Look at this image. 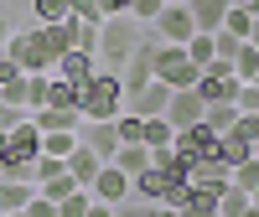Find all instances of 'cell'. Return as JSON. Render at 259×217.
<instances>
[{"label":"cell","instance_id":"obj_10","mask_svg":"<svg viewBox=\"0 0 259 217\" xmlns=\"http://www.w3.org/2000/svg\"><path fill=\"white\" fill-rule=\"evenodd\" d=\"M166 103H171V83H150V88H140V93H130L124 98V114H135V119H161L166 114Z\"/></svg>","mask_w":259,"mask_h":217},{"label":"cell","instance_id":"obj_32","mask_svg":"<svg viewBox=\"0 0 259 217\" xmlns=\"http://www.w3.org/2000/svg\"><path fill=\"white\" fill-rule=\"evenodd\" d=\"M233 186H239V191H249V197L259 191V155H249L244 166H233Z\"/></svg>","mask_w":259,"mask_h":217},{"label":"cell","instance_id":"obj_33","mask_svg":"<svg viewBox=\"0 0 259 217\" xmlns=\"http://www.w3.org/2000/svg\"><path fill=\"white\" fill-rule=\"evenodd\" d=\"M78 150V135H41V155H57V160H68Z\"/></svg>","mask_w":259,"mask_h":217},{"label":"cell","instance_id":"obj_7","mask_svg":"<svg viewBox=\"0 0 259 217\" xmlns=\"http://www.w3.org/2000/svg\"><path fill=\"white\" fill-rule=\"evenodd\" d=\"M239 73H233V62H212V68H202V78H197V98L202 103H233L239 98Z\"/></svg>","mask_w":259,"mask_h":217},{"label":"cell","instance_id":"obj_5","mask_svg":"<svg viewBox=\"0 0 259 217\" xmlns=\"http://www.w3.org/2000/svg\"><path fill=\"white\" fill-rule=\"evenodd\" d=\"M187 186H192V197H207V202H218L223 191L233 186V171H228L218 155H202V160H192V166H187Z\"/></svg>","mask_w":259,"mask_h":217},{"label":"cell","instance_id":"obj_35","mask_svg":"<svg viewBox=\"0 0 259 217\" xmlns=\"http://www.w3.org/2000/svg\"><path fill=\"white\" fill-rule=\"evenodd\" d=\"M187 57L197 62V68H212V36H202V31H197V36L187 41Z\"/></svg>","mask_w":259,"mask_h":217},{"label":"cell","instance_id":"obj_56","mask_svg":"<svg viewBox=\"0 0 259 217\" xmlns=\"http://www.w3.org/2000/svg\"><path fill=\"white\" fill-rule=\"evenodd\" d=\"M99 11H104V0H99Z\"/></svg>","mask_w":259,"mask_h":217},{"label":"cell","instance_id":"obj_58","mask_svg":"<svg viewBox=\"0 0 259 217\" xmlns=\"http://www.w3.org/2000/svg\"><path fill=\"white\" fill-rule=\"evenodd\" d=\"M254 83H259V78H254Z\"/></svg>","mask_w":259,"mask_h":217},{"label":"cell","instance_id":"obj_54","mask_svg":"<svg viewBox=\"0 0 259 217\" xmlns=\"http://www.w3.org/2000/svg\"><path fill=\"white\" fill-rule=\"evenodd\" d=\"M249 217H259V207H249Z\"/></svg>","mask_w":259,"mask_h":217},{"label":"cell","instance_id":"obj_39","mask_svg":"<svg viewBox=\"0 0 259 217\" xmlns=\"http://www.w3.org/2000/svg\"><path fill=\"white\" fill-rule=\"evenodd\" d=\"M166 11V0H130V21H156Z\"/></svg>","mask_w":259,"mask_h":217},{"label":"cell","instance_id":"obj_16","mask_svg":"<svg viewBox=\"0 0 259 217\" xmlns=\"http://www.w3.org/2000/svg\"><path fill=\"white\" fill-rule=\"evenodd\" d=\"M99 171H104V155H99V150H89V145H83L78 140V150H73V155H68V176L83 186V191H89L94 186V176H99Z\"/></svg>","mask_w":259,"mask_h":217},{"label":"cell","instance_id":"obj_1","mask_svg":"<svg viewBox=\"0 0 259 217\" xmlns=\"http://www.w3.org/2000/svg\"><path fill=\"white\" fill-rule=\"evenodd\" d=\"M36 160H41V129L26 114L6 135V150H0V181H31L36 176Z\"/></svg>","mask_w":259,"mask_h":217},{"label":"cell","instance_id":"obj_18","mask_svg":"<svg viewBox=\"0 0 259 217\" xmlns=\"http://www.w3.org/2000/svg\"><path fill=\"white\" fill-rule=\"evenodd\" d=\"M171 186H177V181H171L166 171H156V166H150V171H140V176H135V197H140V202H156V207H166Z\"/></svg>","mask_w":259,"mask_h":217},{"label":"cell","instance_id":"obj_31","mask_svg":"<svg viewBox=\"0 0 259 217\" xmlns=\"http://www.w3.org/2000/svg\"><path fill=\"white\" fill-rule=\"evenodd\" d=\"M47 73H26V114H36L41 103H47Z\"/></svg>","mask_w":259,"mask_h":217},{"label":"cell","instance_id":"obj_49","mask_svg":"<svg viewBox=\"0 0 259 217\" xmlns=\"http://www.w3.org/2000/svg\"><path fill=\"white\" fill-rule=\"evenodd\" d=\"M244 6H249V16H254V21H259V0H244Z\"/></svg>","mask_w":259,"mask_h":217},{"label":"cell","instance_id":"obj_38","mask_svg":"<svg viewBox=\"0 0 259 217\" xmlns=\"http://www.w3.org/2000/svg\"><path fill=\"white\" fill-rule=\"evenodd\" d=\"M114 217H161L156 202H140V197H130L124 207H114Z\"/></svg>","mask_w":259,"mask_h":217},{"label":"cell","instance_id":"obj_52","mask_svg":"<svg viewBox=\"0 0 259 217\" xmlns=\"http://www.w3.org/2000/svg\"><path fill=\"white\" fill-rule=\"evenodd\" d=\"M0 217H26V212H0Z\"/></svg>","mask_w":259,"mask_h":217},{"label":"cell","instance_id":"obj_51","mask_svg":"<svg viewBox=\"0 0 259 217\" xmlns=\"http://www.w3.org/2000/svg\"><path fill=\"white\" fill-rule=\"evenodd\" d=\"M6 135H11V129H0V150H6Z\"/></svg>","mask_w":259,"mask_h":217},{"label":"cell","instance_id":"obj_44","mask_svg":"<svg viewBox=\"0 0 259 217\" xmlns=\"http://www.w3.org/2000/svg\"><path fill=\"white\" fill-rule=\"evenodd\" d=\"M21 119H26V108H11L6 98H0V129H16Z\"/></svg>","mask_w":259,"mask_h":217},{"label":"cell","instance_id":"obj_15","mask_svg":"<svg viewBox=\"0 0 259 217\" xmlns=\"http://www.w3.org/2000/svg\"><path fill=\"white\" fill-rule=\"evenodd\" d=\"M52 73H57L62 83H73V88H83V83L99 73V57H94V52H68V57H62L57 68H52Z\"/></svg>","mask_w":259,"mask_h":217},{"label":"cell","instance_id":"obj_47","mask_svg":"<svg viewBox=\"0 0 259 217\" xmlns=\"http://www.w3.org/2000/svg\"><path fill=\"white\" fill-rule=\"evenodd\" d=\"M6 41H11V21L0 16V47H6Z\"/></svg>","mask_w":259,"mask_h":217},{"label":"cell","instance_id":"obj_11","mask_svg":"<svg viewBox=\"0 0 259 217\" xmlns=\"http://www.w3.org/2000/svg\"><path fill=\"white\" fill-rule=\"evenodd\" d=\"M177 155L182 160H202V155H218V135H212V124H192V129H177Z\"/></svg>","mask_w":259,"mask_h":217},{"label":"cell","instance_id":"obj_37","mask_svg":"<svg viewBox=\"0 0 259 217\" xmlns=\"http://www.w3.org/2000/svg\"><path fill=\"white\" fill-rule=\"evenodd\" d=\"M89 202H94L89 191H73V197L57 202V217H89Z\"/></svg>","mask_w":259,"mask_h":217},{"label":"cell","instance_id":"obj_40","mask_svg":"<svg viewBox=\"0 0 259 217\" xmlns=\"http://www.w3.org/2000/svg\"><path fill=\"white\" fill-rule=\"evenodd\" d=\"M233 135H239V140H249V145L259 150V114H239V124H233Z\"/></svg>","mask_w":259,"mask_h":217},{"label":"cell","instance_id":"obj_14","mask_svg":"<svg viewBox=\"0 0 259 217\" xmlns=\"http://www.w3.org/2000/svg\"><path fill=\"white\" fill-rule=\"evenodd\" d=\"M78 140L89 145V150H99L104 160H114V155H119V129H114V124H99V119H83V129H78Z\"/></svg>","mask_w":259,"mask_h":217},{"label":"cell","instance_id":"obj_2","mask_svg":"<svg viewBox=\"0 0 259 217\" xmlns=\"http://www.w3.org/2000/svg\"><path fill=\"white\" fill-rule=\"evenodd\" d=\"M78 108H83V119H99V124H114L124 114V83L114 68H99L89 83L78 88Z\"/></svg>","mask_w":259,"mask_h":217},{"label":"cell","instance_id":"obj_22","mask_svg":"<svg viewBox=\"0 0 259 217\" xmlns=\"http://www.w3.org/2000/svg\"><path fill=\"white\" fill-rule=\"evenodd\" d=\"M41 108H78V88H73V83H62V78L52 73V83H47V103H41ZM78 114H83V108H78Z\"/></svg>","mask_w":259,"mask_h":217},{"label":"cell","instance_id":"obj_12","mask_svg":"<svg viewBox=\"0 0 259 217\" xmlns=\"http://www.w3.org/2000/svg\"><path fill=\"white\" fill-rule=\"evenodd\" d=\"M166 119H171V129H192V124H202V119H207V103L197 98V88H182V93H171Z\"/></svg>","mask_w":259,"mask_h":217},{"label":"cell","instance_id":"obj_29","mask_svg":"<svg viewBox=\"0 0 259 217\" xmlns=\"http://www.w3.org/2000/svg\"><path fill=\"white\" fill-rule=\"evenodd\" d=\"M233 73H239V83H254L259 78V47H239V57H233Z\"/></svg>","mask_w":259,"mask_h":217},{"label":"cell","instance_id":"obj_55","mask_svg":"<svg viewBox=\"0 0 259 217\" xmlns=\"http://www.w3.org/2000/svg\"><path fill=\"white\" fill-rule=\"evenodd\" d=\"M254 207H259V191H254Z\"/></svg>","mask_w":259,"mask_h":217},{"label":"cell","instance_id":"obj_30","mask_svg":"<svg viewBox=\"0 0 259 217\" xmlns=\"http://www.w3.org/2000/svg\"><path fill=\"white\" fill-rule=\"evenodd\" d=\"M244 47V36H233V31H212V62H233Z\"/></svg>","mask_w":259,"mask_h":217},{"label":"cell","instance_id":"obj_21","mask_svg":"<svg viewBox=\"0 0 259 217\" xmlns=\"http://www.w3.org/2000/svg\"><path fill=\"white\" fill-rule=\"evenodd\" d=\"M114 166L124 171V176H130V181H135V176H140V171H150V145H124V150H119V155H114Z\"/></svg>","mask_w":259,"mask_h":217},{"label":"cell","instance_id":"obj_25","mask_svg":"<svg viewBox=\"0 0 259 217\" xmlns=\"http://www.w3.org/2000/svg\"><path fill=\"white\" fill-rule=\"evenodd\" d=\"M223 31H233V36H244V41H249V31H254V16H249V6H244V0H233V6H228V16H223Z\"/></svg>","mask_w":259,"mask_h":217},{"label":"cell","instance_id":"obj_34","mask_svg":"<svg viewBox=\"0 0 259 217\" xmlns=\"http://www.w3.org/2000/svg\"><path fill=\"white\" fill-rule=\"evenodd\" d=\"M57 176H68V160L41 155V160H36V176H31V186H47V181H57Z\"/></svg>","mask_w":259,"mask_h":217},{"label":"cell","instance_id":"obj_57","mask_svg":"<svg viewBox=\"0 0 259 217\" xmlns=\"http://www.w3.org/2000/svg\"><path fill=\"white\" fill-rule=\"evenodd\" d=\"M254 155H259V150H254Z\"/></svg>","mask_w":259,"mask_h":217},{"label":"cell","instance_id":"obj_53","mask_svg":"<svg viewBox=\"0 0 259 217\" xmlns=\"http://www.w3.org/2000/svg\"><path fill=\"white\" fill-rule=\"evenodd\" d=\"M166 6H187V0H166Z\"/></svg>","mask_w":259,"mask_h":217},{"label":"cell","instance_id":"obj_24","mask_svg":"<svg viewBox=\"0 0 259 217\" xmlns=\"http://www.w3.org/2000/svg\"><path fill=\"white\" fill-rule=\"evenodd\" d=\"M249 207H254V197L239 191V186H228L223 197H218V217H249Z\"/></svg>","mask_w":259,"mask_h":217},{"label":"cell","instance_id":"obj_27","mask_svg":"<svg viewBox=\"0 0 259 217\" xmlns=\"http://www.w3.org/2000/svg\"><path fill=\"white\" fill-rule=\"evenodd\" d=\"M207 124H212V135H228L239 124V103H207Z\"/></svg>","mask_w":259,"mask_h":217},{"label":"cell","instance_id":"obj_3","mask_svg":"<svg viewBox=\"0 0 259 217\" xmlns=\"http://www.w3.org/2000/svg\"><path fill=\"white\" fill-rule=\"evenodd\" d=\"M140 36H145V31H140V21H130V16H109V21L99 26V62H109V68L119 73V68H124V57L140 47Z\"/></svg>","mask_w":259,"mask_h":217},{"label":"cell","instance_id":"obj_9","mask_svg":"<svg viewBox=\"0 0 259 217\" xmlns=\"http://www.w3.org/2000/svg\"><path fill=\"white\" fill-rule=\"evenodd\" d=\"M89 197H94V202H109V207H124L130 197H135V181H130L114 160H104V171H99L94 186H89Z\"/></svg>","mask_w":259,"mask_h":217},{"label":"cell","instance_id":"obj_50","mask_svg":"<svg viewBox=\"0 0 259 217\" xmlns=\"http://www.w3.org/2000/svg\"><path fill=\"white\" fill-rule=\"evenodd\" d=\"M161 217H182V212H177V207H161Z\"/></svg>","mask_w":259,"mask_h":217},{"label":"cell","instance_id":"obj_42","mask_svg":"<svg viewBox=\"0 0 259 217\" xmlns=\"http://www.w3.org/2000/svg\"><path fill=\"white\" fill-rule=\"evenodd\" d=\"M182 217H218V202H207V197H192L187 207H177Z\"/></svg>","mask_w":259,"mask_h":217},{"label":"cell","instance_id":"obj_8","mask_svg":"<svg viewBox=\"0 0 259 217\" xmlns=\"http://www.w3.org/2000/svg\"><path fill=\"white\" fill-rule=\"evenodd\" d=\"M150 36L166 41V47H187V41L197 36V21H192V11H187V6H166L156 21H150Z\"/></svg>","mask_w":259,"mask_h":217},{"label":"cell","instance_id":"obj_17","mask_svg":"<svg viewBox=\"0 0 259 217\" xmlns=\"http://www.w3.org/2000/svg\"><path fill=\"white\" fill-rule=\"evenodd\" d=\"M228 6H233V0H187V11H192V21H197V31H202V36L223 31V16H228Z\"/></svg>","mask_w":259,"mask_h":217},{"label":"cell","instance_id":"obj_6","mask_svg":"<svg viewBox=\"0 0 259 217\" xmlns=\"http://www.w3.org/2000/svg\"><path fill=\"white\" fill-rule=\"evenodd\" d=\"M0 52H6L21 73H47V68H52V57H47V47H41V31H36V26H31V31H11V41H6Z\"/></svg>","mask_w":259,"mask_h":217},{"label":"cell","instance_id":"obj_48","mask_svg":"<svg viewBox=\"0 0 259 217\" xmlns=\"http://www.w3.org/2000/svg\"><path fill=\"white\" fill-rule=\"evenodd\" d=\"M249 47H259V21H254V31H249Z\"/></svg>","mask_w":259,"mask_h":217},{"label":"cell","instance_id":"obj_41","mask_svg":"<svg viewBox=\"0 0 259 217\" xmlns=\"http://www.w3.org/2000/svg\"><path fill=\"white\" fill-rule=\"evenodd\" d=\"M233 103H239V114H259V83H244Z\"/></svg>","mask_w":259,"mask_h":217},{"label":"cell","instance_id":"obj_23","mask_svg":"<svg viewBox=\"0 0 259 217\" xmlns=\"http://www.w3.org/2000/svg\"><path fill=\"white\" fill-rule=\"evenodd\" d=\"M145 145H150V150H171V145H177V129H171L166 114H161V119H145Z\"/></svg>","mask_w":259,"mask_h":217},{"label":"cell","instance_id":"obj_20","mask_svg":"<svg viewBox=\"0 0 259 217\" xmlns=\"http://www.w3.org/2000/svg\"><path fill=\"white\" fill-rule=\"evenodd\" d=\"M249 155H254V145H249V140H239L233 129H228V135H218V160H223L228 171H233V166H244Z\"/></svg>","mask_w":259,"mask_h":217},{"label":"cell","instance_id":"obj_43","mask_svg":"<svg viewBox=\"0 0 259 217\" xmlns=\"http://www.w3.org/2000/svg\"><path fill=\"white\" fill-rule=\"evenodd\" d=\"M26 217H57V202H47V197L36 191V197L26 202Z\"/></svg>","mask_w":259,"mask_h":217},{"label":"cell","instance_id":"obj_46","mask_svg":"<svg viewBox=\"0 0 259 217\" xmlns=\"http://www.w3.org/2000/svg\"><path fill=\"white\" fill-rule=\"evenodd\" d=\"M89 217H114V207L109 202H89Z\"/></svg>","mask_w":259,"mask_h":217},{"label":"cell","instance_id":"obj_13","mask_svg":"<svg viewBox=\"0 0 259 217\" xmlns=\"http://www.w3.org/2000/svg\"><path fill=\"white\" fill-rule=\"evenodd\" d=\"M31 124L41 129V135H78V129H83V114H78V108H36Z\"/></svg>","mask_w":259,"mask_h":217},{"label":"cell","instance_id":"obj_45","mask_svg":"<svg viewBox=\"0 0 259 217\" xmlns=\"http://www.w3.org/2000/svg\"><path fill=\"white\" fill-rule=\"evenodd\" d=\"M16 78H26V73H21V68H16V62H11L6 52H0V88H6V83H16Z\"/></svg>","mask_w":259,"mask_h":217},{"label":"cell","instance_id":"obj_36","mask_svg":"<svg viewBox=\"0 0 259 217\" xmlns=\"http://www.w3.org/2000/svg\"><path fill=\"white\" fill-rule=\"evenodd\" d=\"M41 191V197H47V202H62V197H73V191H83L73 176H57V181H47V186H36Z\"/></svg>","mask_w":259,"mask_h":217},{"label":"cell","instance_id":"obj_4","mask_svg":"<svg viewBox=\"0 0 259 217\" xmlns=\"http://www.w3.org/2000/svg\"><path fill=\"white\" fill-rule=\"evenodd\" d=\"M156 78L161 83H171V93H182V88H197V78H202V68L187 57V47H156Z\"/></svg>","mask_w":259,"mask_h":217},{"label":"cell","instance_id":"obj_19","mask_svg":"<svg viewBox=\"0 0 259 217\" xmlns=\"http://www.w3.org/2000/svg\"><path fill=\"white\" fill-rule=\"evenodd\" d=\"M31 197H36L31 181H0V212H26Z\"/></svg>","mask_w":259,"mask_h":217},{"label":"cell","instance_id":"obj_28","mask_svg":"<svg viewBox=\"0 0 259 217\" xmlns=\"http://www.w3.org/2000/svg\"><path fill=\"white\" fill-rule=\"evenodd\" d=\"M114 129H119V150H124V145H145V119L119 114V119H114Z\"/></svg>","mask_w":259,"mask_h":217},{"label":"cell","instance_id":"obj_26","mask_svg":"<svg viewBox=\"0 0 259 217\" xmlns=\"http://www.w3.org/2000/svg\"><path fill=\"white\" fill-rule=\"evenodd\" d=\"M31 16L36 26H57V21H68V0H31Z\"/></svg>","mask_w":259,"mask_h":217}]
</instances>
